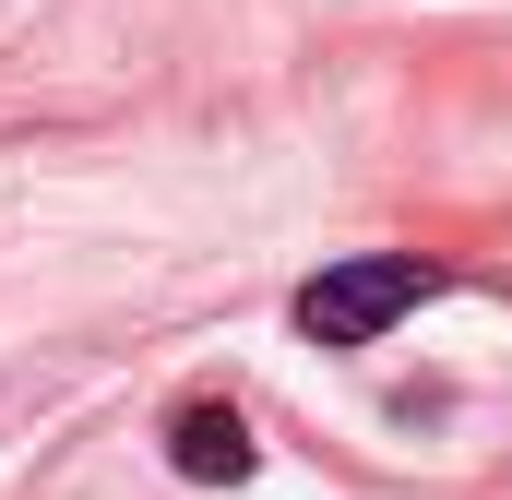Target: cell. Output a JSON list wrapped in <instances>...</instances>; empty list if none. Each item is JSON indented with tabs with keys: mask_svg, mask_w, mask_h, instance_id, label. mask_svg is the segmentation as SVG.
<instances>
[{
	"mask_svg": "<svg viewBox=\"0 0 512 500\" xmlns=\"http://www.w3.org/2000/svg\"><path fill=\"white\" fill-rule=\"evenodd\" d=\"M417 298H441V274L417 250H358V262H334V274L298 286V334L310 346H382Z\"/></svg>",
	"mask_w": 512,
	"mask_h": 500,
	"instance_id": "obj_1",
	"label": "cell"
},
{
	"mask_svg": "<svg viewBox=\"0 0 512 500\" xmlns=\"http://www.w3.org/2000/svg\"><path fill=\"white\" fill-rule=\"evenodd\" d=\"M167 465H179L191 489H239L262 465V441H251V417H239L227 393H191V405L167 417Z\"/></svg>",
	"mask_w": 512,
	"mask_h": 500,
	"instance_id": "obj_2",
	"label": "cell"
}]
</instances>
